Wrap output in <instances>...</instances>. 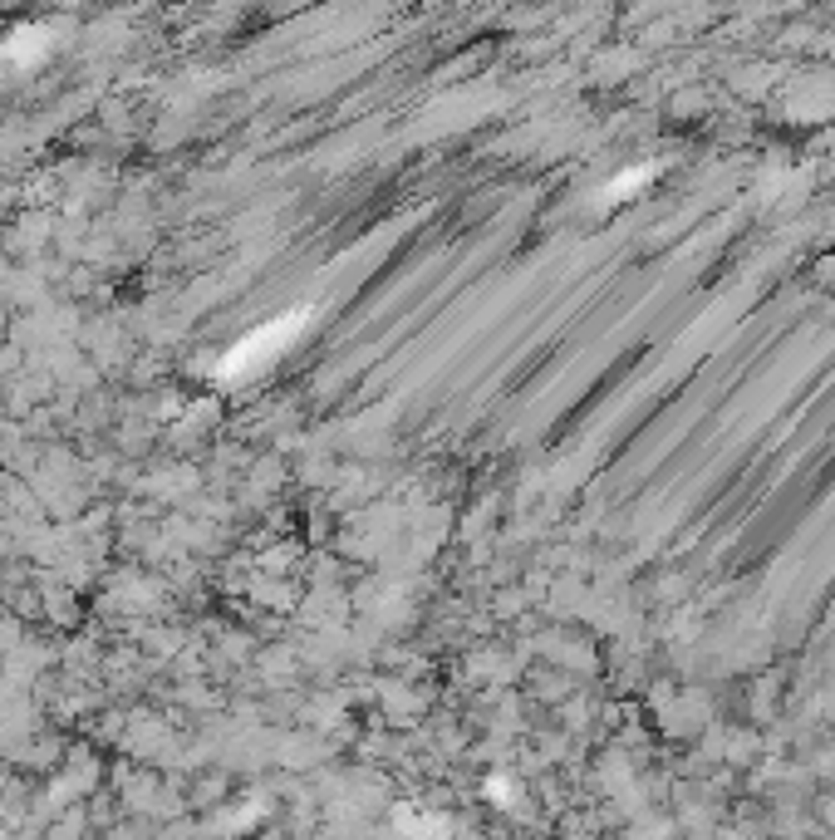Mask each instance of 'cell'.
Instances as JSON below:
<instances>
[{
  "label": "cell",
  "instance_id": "obj_1",
  "mask_svg": "<svg viewBox=\"0 0 835 840\" xmlns=\"http://www.w3.org/2000/svg\"><path fill=\"white\" fill-rule=\"evenodd\" d=\"M290 334H295V330H286V325H265L261 334H251V340H246L241 349L226 359V373H246V369H261V364H271L275 354L290 344Z\"/></svg>",
  "mask_w": 835,
  "mask_h": 840
}]
</instances>
